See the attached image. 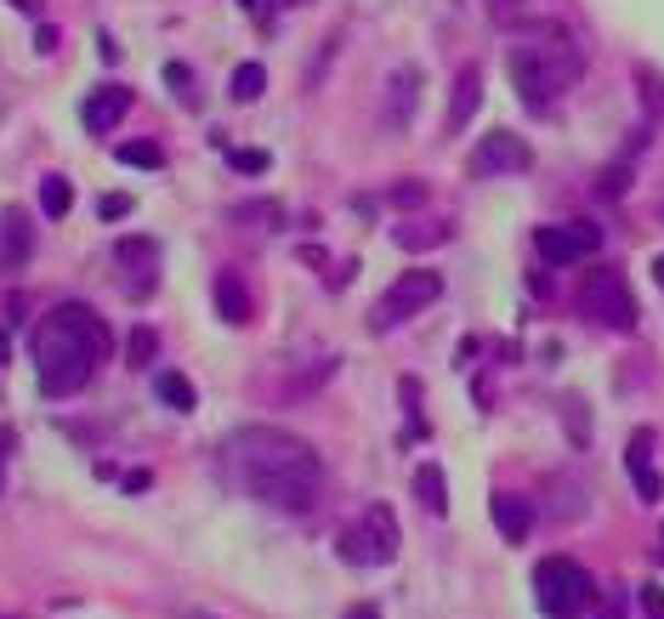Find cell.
Returning a JSON list of instances; mask_svg holds the SVG:
<instances>
[{
	"mask_svg": "<svg viewBox=\"0 0 664 619\" xmlns=\"http://www.w3.org/2000/svg\"><path fill=\"white\" fill-rule=\"evenodd\" d=\"M234 466H239V483L261 506H279V511H295V517L318 506V488H324L318 449L307 438L284 432V427L234 432Z\"/></svg>",
	"mask_w": 664,
	"mask_h": 619,
	"instance_id": "cell-1",
	"label": "cell"
},
{
	"mask_svg": "<svg viewBox=\"0 0 664 619\" xmlns=\"http://www.w3.org/2000/svg\"><path fill=\"white\" fill-rule=\"evenodd\" d=\"M114 352V336L103 313H91L86 302H57L35 336H29V358H35V381L46 398H69L103 370V358Z\"/></svg>",
	"mask_w": 664,
	"mask_h": 619,
	"instance_id": "cell-2",
	"label": "cell"
},
{
	"mask_svg": "<svg viewBox=\"0 0 664 619\" xmlns=\"http://www.w3.org/2000/svg\"><path fill=\"white\" fill-rule=\"evenodd\" d=\"M506 69H511V86L522 97V109L545 114L556 97L585 75V52L562 23H522L511 52H506Z\"/></svg>",
	"mask_w": 664,
	"mask_h": 619,
	"instance_id": "cell-3",
	"label": "cell"
},
{
	"mask_svg": "<svg viewBox=\"0 0 664 619\" xmlns=\"http://www.w3.org/2000/svg\"><path fill=\"white\" fill-rule=\"evenodd\" d=\"M341 558L352 569H386L397 558V517H392V506L370 500L358 511V524H347V534H341Z\"/></svg>",
	"mask_w": 664,
	"mask_h": 619,
	"instance_id": "cell-4",
	"label": "cell"
},
{
	"mask_svg": "<svg viewBox=\"0 0 664 619\" xmlns=\"http://www.w3.org/2000/svg\"><path fill=\"white\" fill-rule=\"evenodd\" d=\"M590 574L574 563V558H545L540 569H534V603H540V614H551V619H574V614H585V603H590Z\"/></svg>",
	"mask_w": 664,
	"mask_h": 619,
	"instance_id": "cell-5",
	"label": "cell"
},
{
	"mask_svg": "<svg viewBox=\"0 0 664 619\" xmlns=\"http://www.w3.org/2000/svg\"><path fill=\"white\" fill-rule=\"evenodd\" d=\"M579 307L596 324H608V330H637V296H630L619 268H590L579 284Z\"/></svg>",
	"mask_w": 664,
	"mask_h": 619,
	"instance_id": "cell-6",
	"label": "cell"
},
{
	"mask_svg": "<svg viewBox=\"0 0 664 619\" xmlns=\"http://www.w3.org/2000/svg\"><path fill=\"white\" fill-rule=\"evenodd\" d=\"M438 296H443V279L431 273V268H409L404 279H392V290L375 302V318H370V324H375V330H392V324L415 318L420 307H431Z\"/></svg>",
	"mask_w": 664,
	"mask_h": 619,
	"instance_id": "cell-7",
	"label": "cell"
},
{
	"mask_svg": "<svg viewBox=\"0 0 664 619\" xmlns=\"http://www.w3.org/2000/svg\"><path fill=\"white\" fill-rule=\"evenodd\" d=\"M534 250H540V262H551V268H574V262H585V256L603 250V227H596V222H556V227H540V234H534Z\"/></svg>",
	"mask_w": 664,
	"mask_h": 619,
	"instance_id": "cell-8",
	"label": "cell"
},
{
	"mask_svg": "<svg viewBox=\"0 0 664 619\" xmlns=\"http://www.w3.org/2000/svg\"><path fill=\"white\" fill-rule=\"evenodd\" d=\"M114 262H120V284H125V296H137L148 302L154 296V284H159V245L148 234H131L114 245Z\"/></svg>",
	"mask_w": 664,
	"mask_h": 619,
	"instance_id": "cell-9",
	"label": "cell"
},
{
	"mask_svg": "<svg viewBox=\"0 0 664 619\" xmlns=\"http://www.w3.org/2000/svg\"><path fill=\"white\" fill-rule=\"evenodd\" d=\"M534 166V148H528L517 132H488L472 148V177H522Z\"/></svg>",
	"mask_w": 664,
	"mask_h": 619,
	"instance_id": "cell-10",
	"label": "cell"
},
{
	"mask_svg": "<svg viewBox=\"0 0 664 619\" xmlns=\"http://www.w3.org/2000/svg\"><path fill=\"white\" fill-rule=\"evenodd\" d=\"M131 114V86H97L91 97H86V109H80V120H86V132H114V125Z\"/></svg>",
	"mask_w": 664,
	"mask_h": 619,
	"instance_id": "cell-11",
	"label": "cell"
},
{
	"mask_svg": "<svg viewBox=\"0 0 664 619\" xmlns=\"http://www.w3.org/2000/svg\"><path fill=\"white\" fill-rule=\"evenodd\" d=\"M415 103H420V69H397V75L386 80V109H381L386 132L409 125V120H415Z\"/></svg>",
	"mask_w": 664,
	"mask_h": 619,
	"instance_id": "cell-12",
	"label": "cell"
},
{
	"mask_svg": "<svg viewBox=\"0 0 664 619\" xmlns=\"http://www.w3.org/2000/svg\"><path fill=\"white\" fill-rule=\"evenodd\" d=\"M624 466H630V483H637V495L642 500H659L664 495V483L653 472V432H630V449H624Z\"/></svg>",
	"mask_w": 664,
	"mask_h": 619,
	"instance_id": "cell-13",
	"label": "cell"
},
{
	"mask_svg": "<svg viewBox=\"0 0 664 619\" xmlns=\"http://www.w3.org/2000/svg\"><path fill=\"white\" fill-rule=\"evenodd\" d=\"M477 103H483V69H477V63H466V69H460V80H454L449 132H466V125H472V114H477Z\"/></svg>",
	"mask_w": 664,
	"mask_h": 619,
	"instance_id": "cell-14",
	"label": "cell"
},
{
	"mask_svg": "<svg viewBox=\"0 0 664 619\" xmlns=\"http://www.w3.org/2000/svg\"><path fill=\"white\" fill-rule=\"evenodd\" d=\"M488 517H494V529H500L511 545L528 540V529H534V511H528L522 495H494V500H488Z\"/></svg>",
	"mask_w": 664,
	"mask_h": 619,
	"instance_id": "cell-15",
	"label": "cell"
},
{
	"mask_svg": "<svg viewBox=\"0 0 664 619\" xmlns=\"http://www.w3.org/2000/svg\"><path fill=\"white\" fill-rule=\"evenodd\" d=\"M29 216L23 211H0V262L7 268H23L29 262Z\"/></svg>",
	"mask_w": 664,
	"mask_h": 619,
	"instance_id": "cell-16",
	"label": "cell"
},
{
	"mask_svg": "<svg viewBox=\"0 0 664 619\" xmlns=\"http://www.w3.org/2000/svg\"><path fill=\"white\" fill-rule=\"evenodd\" d=\"M449 239V222H397L392 227V245L397 250H431Z\"/></svg>",
	"mask_w": 664,
	"mask_h": 619,
	"instance_id": "cell-17",
	"label": "cell"
},
{
	"mask_svg": "<svg viewBox=\"0 0 664 619\" xmlns=\"http://www.w3.org/2000/svg\"><path fill=\"white\" fill-rule=\"evenodd\" d=\"M154 393H159V404H165V409H177V415H188V409L199 404L193 381H188V375H177V370H159V375H154Z\"/></svg>",
	"mask_w": 664,
	"mask_h": 619,
	"instance_id": "cell-18",
	"label": "cell"
},
{
	"mask_svg": "<svg viewBox=\"0 0 664 619\" xmlns=\"http://www.w3.org/2000/svg\"><path fill=\"white\" fill-rule=\"evenodd\" d=\"M216 313H222L227 324H245V318H250V296H245V284H239L234 273L216 279Z\"/></svg>",
	"mask_w": 664,
	"mask_h": 619,
	"instance_id": "cell-19",
	"label": "cell"
},
{
	"mask_svg": "<svg viewBox=\"0 0 664 619\" xmlns=\"http://www.w3.org/2000/svg\"><path fill=\"white\" fill-rule=\"evenodd\" d=\"M415 495H420V506L431 511V517H443L449 511V495H443V466H415Z\"/></svg>",
	"mask_w": 664,
	"mask_h": 619,
	"instance_id": "cell-20",
	"label": "cell"
},
{
	"mask_svg": "<svg viewBox=\"0 0 664 619\" xmlns=\"http://www.w3.org/2000/svg\"><path fill=\"white\" fill-rule=\"evenodd\" d=\"M261 91H268V69H261V63H239L234 69V103H256Z\"/></svg>",
	"mask_w": 664,
	"mask_h": 619,
	"instance_id": "cell-21",
	"label": "cell"
},
{
	"mask_svg": "<svg viewBox=\"0 0 664 619\" xmlns=\"http://www.w3.org/2000/svg\"><path fill=\"white\" fill-rule=\"evenodd\" d=\"M154 352H159V336L148 330V324H137V330L125 336V364H137V370H148V364H154Z\"/></svg>",
	"mask_w": 664,
	"mask_h": 619,
	"instance_id": "cell-22",
	"label": "cell"
},
{
	"mask_svg": "<svg viewBox=\"0 0 664 619\" xmlns=\"http://www.w3.org/2000/svg\"><path fill=\"white\" fill-rule=\"evenodd\" d=\"M41 205H46V216H52V222H63V216H69V205H75L69 182H63V177H46V188H41Z\"/></svg>",
	"mask_w": 664,
	"mask_h": 619,
	"instance_id": "cell-23",
	"label": "cell"
},
{
	"mask_svg": "<svg viewBox=\"0 0 664 619\" xmlns=\"http://www.w3.org/2000/svg\"><path fill=\"white\" fill-rule=\"evenodd\" d=\"M114 154H120V166H143V171H159L165 166V154L154 143H120Z\"/></svg>",
	"mask_w": 664,
	"mask_h": 619,
	"instance_id": "cell-24",
	"label": "cell"
},
{
	"mask_svg": "<svg viewBox=\"0 0 664 619\" xmlns=\"http://www.w3.org/2000/svg\"><path fill=\"white\" fill-rule=\"evenodd\" d=\"M165 86H171V91H182V103H188V109L199 103V91H193V75L182 69V63H165Z\"/></svg>",
	"mask_w": 664,
	"mask_h": 619,
	"instance_id": "cell-25",
	"label": "cell"
},
{
	"mask_svg": "<svg viewBox=\"0 0 664 619\" xmlns=\"http://www.w3.org/2000/svg\"><path fill=\"white\" fill-rule=\"evenodd\" d=\"M483 7H488V18H494V23H517L522 0H483Z\"/></svg>",
	"mask_w": 664,
	"mask_h": 619,
	"instance_id": "cell-26",
	"label": "cell"
},
{
	"mask_svg": "<svg viewBox=\"0 0 664 619\" xmlns=\"http://www.w3.org/2000/svg\"><path fill=\"white\" fill-rule=\"evenodd\" d=\"M234 166L256 177V171H268V154H261V148H239V154H234Z\"/></svg>",
	"mask_w": 664,
	"mask_h": 619,
	"instance_id": "cell-27",
	"label": "cell"
},
{
	"mask_svg": "<svg viewBox=\"0 0 664 619\" xmlns=\"http://www.w3.org/2000/svg\"><path fill=\"white\" fill-rule=\"evenodd\" d=\"M420 200H426L420 182H397V188H392V205H420Z\"/></svg>",
	"mask_w": 664,
	"mask_h": 619,
	"instance_id": "cell-28",
	"label": "cell"
},
{
	"mask_svg": "<svg viewBox=\"0 0 664 619\" xmlns=\"http://www.w3.org/2000/svg\"><path fill=\"white\" fill-rule=\"evenodd\" d=\"M12 427H0V488H7V461H12Z\"/></svg>",
	"mask_w": 664,
	"mask_h": 619,
	"instance_id": "cell-29",
	"label": "cell"
},
{
	"mask_svg": "<svg viewBox=\"0 0 664 619\" xmlns=\"http://www.w3.org/2000/svg\"><path fill=\"white\" fill-rule=\"evenodd\" d=\"M642 608H648L653 619H664V592H659V585H642Z\"/></svg>",
	"mask_w": 664,
	"mask_h": 619,
	"instance_id": "cell-30",
	"label": "cell"
},
{
	"mask_svg": "<svg viewBox=\"0 0 664 619\" xmlns=\"http://www.w3.org/2000/svg\"><path fill=\"white\" fill-rule=\"evenodd\" d=\"M125 211H131L125 193H109V200H103V216H125Z\"/></svg>",
	"mask_w": 664,
	"mask_h": 619,
	"instance_id": "cell-31",
	"label": "cell"
},
{
	"mask_svg": "<svg viewBox=\"0 0 664 619\" xmlns=\"http://www.w3.org/2000/svg\"><path fill=\"white\" fill-rule=\"evenodd\" d=\"M35 46H41V52H57V29H52V23H41V35H35Z\"/></svg>",
	"mask_w": 664,
	"mask_h": 619,
	"instance_id": "cell-32",
	"label": "cell"
},
{
	"mask_svg": "<svg viewBox=\"0 0 664 619\" xmlns=\"http://www.w3.org/2000/svg\"><path fill=\"white\" fill-rule=\"evenodd\" d=\"M347 619H381V608H370V603H363V608H352Z\"/></svg>",
	"mask_w": 664,
	"mask_h": 619,
	"instance_id": "cell-33",
	"label": "cell"
},
{
	"mask_svg": "<svg viewBox=\"0 0 664 619\" xmlns=\"http://www.w3.org/2000/svg\"><path fill=\"white\" fill-rule=\"evenodd\" d=\"M12 7H18V12H41V0H12Z\"/></svg>",
	"mask_w": 664,
	"mask_h": 619,
	"instance_id": "cell-34",
	"label": "cell"
},
{
	"mask_svg": "<svg viewBox=\"0 0 664 619\" xmlns=\"http://www.w3.org/2000/svg\"><path fill=\"white\" fill-rule=\"evenodd\" d=\"M653 273H659V284H664V256H659V262H653Z\"/></svg>",
	"mask_w": 664,
	"mask_h": 619,
	"instance_id": "cell-35",
	"label": "cell"
},
{
	"mask_svg": "<svg viewBox=\"0 0 664 619\" xmlns=\"http://www.w3.org/2000/svg\"><path fill=\"white\" fill-rule=\"evenodd\" d=\"M659 563H664V534H659Z\"/></svg>",
	"mask_w": 664,
	"mask_h": 619,
	"instance_id": "cell-36",
	"label": "cell"
},
{
	"mask_svg": "<svg viewBox=\"0 0 664 619\" xmlns=\"http://www.w3.org/2000/svg\"><path fill=\"white\" fill-rule=\"evenodd\" d=\"M279 7H302V0H279Z\"/></svg>",
	"mask_w": 664,
	"mask_h": 619,
	"instance_id": "cell-37",
	"label": "cell"
}]
</instances>
